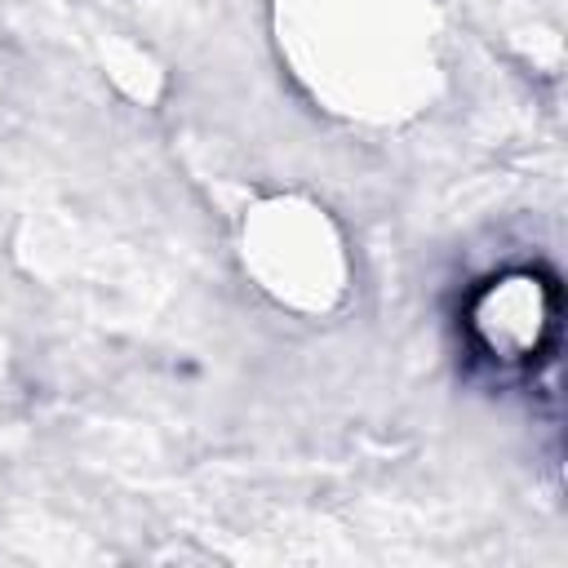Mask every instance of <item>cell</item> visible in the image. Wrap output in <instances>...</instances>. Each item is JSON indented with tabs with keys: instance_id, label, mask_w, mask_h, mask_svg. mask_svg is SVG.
<instances>
[{
	"instance_id": "obj_2",
	"label": "cell",
	"mask_w": 568,
	"mask_h": 568,
	"mask_svg": "<svg viewBox=\"0 0 568 568\" xmlns=\"http://www.w3.org/2000/svg\"><path fill=\"white\" fill-rule=\"evenodd\" d=\"M235 253L248 284L293 315H333L351 297V244L337 217L297 191L262 195L244 209Z\"/></svg>"
},
{
	"instance_id": "obj_1",
	"label": "cell",
	"mask_w": 568,
	"mask_h": 568,
	"mask_svg": "<svg viewBox=\"0 0 568 568\" xmlns=\"http://www.w3.org/2000/svg\"><path fill=\"white\" fill-rule=\"evenodd\" d=\"M275 9L280 49L324 111L395 124L430 98L439 71L430 0H275Z\"/></svg>"
},
{
	"instance_id": "obj_3",
	"label": "cell",
	"mask_w": 568,
	"mask_h": 568,
	"mask_svg": "<svg viewBox=\"0 0 568 568\" xmlns=\"http://www.w3.org/2000/svg\"><path fill=\"white\" fill-rule=\"evenodd\" d=\"M555 328V288L537 271H501L466 302V333L488 364L528 368Z\"/></svg>"
}]
</instances>
